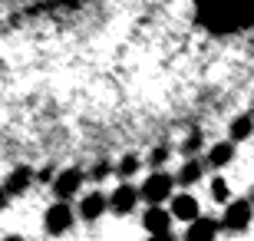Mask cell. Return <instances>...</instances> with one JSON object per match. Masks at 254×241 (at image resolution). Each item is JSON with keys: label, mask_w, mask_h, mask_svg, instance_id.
I'll use <instances>...</instances> for the list:
<instances>
[{"label": "cell", "mask_w": 254, "mask_h": 241, "mask_svg": "<svg viewBox=\"0 0 254 241\" xmlns=\"http://www.w3.org/2000/svg\"><path fill=\"white\" fill-rule=\"evenodd\" d=\"M7 198H10V195H7V188H0V212H3V205H7Z\"/></svg>", "instance_id": "obj_20"}, {"label": "cell", "mask_w": 254, "mask_h": 241, "mask_svg": "<svg viewBox=\"0 0 254 241\" xmlns=\"http://www.w3.org/2000/svg\"><path fill=\"white\" fill-rule=\"evenodd\" d=\"M43 228H47L50 235L69 232V228H73V208H69V202L57 198V205H50L47 215H43Z\"/></svg>", "instance_id": "obj_2"}, {"label": "cell", "mask_w": 254, "mask_h": 241, "mask_svg": "<svg viewBox=\"0 0 254 241\" xmlns=\"http://www.w3.org/2000/svg\"><path fill=\"white\" fill-rule=\"evenodd\" d=\"M231 159H235V142H218V146L208 149L205 165H211V168H225Z\"/></svg>", "instance_id": "obj_9"}, {"label": "cell", "mask_w": 254, "mask_h": 241, "mask_svg": "<svg viewBox=\"0 0 254 241\" xmlns=\"http://www.w3.org/2000/svg\"><path fill=\"white\" fill-rule=\"evenodd\" d=\"M135 202H139V188L129 185V182H123V185L109 195V208H113L116 215H129L132 208H135Z\"/></svg>", "instance_id": "obj_6"}, {"label": "cell", "mask_w": 254, "mask_h": 241, "mask_svg": "<svg viewBox=\"0 0 254 241\" xmlns=\"http://www.w3.org/2000/svg\"><path fill=\"white\" fill-rule=\"evenodd\" d=\"M211 198H215V202H228V198H231V188H228V182L221 175L211 178Z\"/></svg>", "instance_id": "obj_15"}, {"label": "cell", "mask_w": 254, "mask_h": 241, "mask_svg": "<svg viewBox=\"0 0 254 241\" xmlns=\"http://www.w3.org/2000/svg\"><path fill=\"white\" fill-rule=\"evenodd\" d=\"M251 198H254V185H251Z\"/></svg>", "instance_id": "obj_21"}, {"label": "cell", "mask_w": 254, "mask_h": 241, "mask_svg": "<svg viewBox=\"0 0 254 241\" xmlns=\"http://www.w3.org/2000/svg\"><path fill=\"white\" fill-rule=\"evenodd\" d=\"M53 175H57V172H53V165H43L33 178H37V182H53Z\"/></svg>", "instance_id": "obj_19"}, {"label": "cell", "mask_w": 254, "mask_h": 241, "mask_svg": "<svg viewBox=\"0 0 254 241\" xmlns=\"http://www.w3.org/2000/svg\"><path fill=\"white\" fill-rule=\"evenodd\" d=\"M201 175H205V159H198V156H189V162L179 168L182 185H195V182H201Z\"/></svg>", "instance_id": "obj_13"}, {"label": "cell", "mask_w": 254, "mask_h": 241, "mask_svg": "<svg viewBox=\"0 0 254 241\" xmlns=\"http://www.w3.org/2000/svg\"><path fill=\"white\" fill-rule=\"evenodd\" d=\"M231 142H245L254 136V112H245V116H235L231 119V129H228Z\"/></svg>", "instance_id": "obj_11"}, {"label": "cell", "mask_w": 254, "mask_h": 241, "mask_svg": "<svg viewBox=\"0 0 254 241\" xmlns=\"http://www.w3.org/2000/svg\"><path fill=\"white\" fill-rule=\"evenodd\" d=\"M172 185H175V178H172L169 172L155 168V172L139 185V198H145L149 205H162L165 198H172Z\"/></svg>", "instance_id": "obj_1"}, {"label": "cell", "mask_w": 254, "mask_h": 241, "mask_svg": "<svg viewBox=\"0 0 254 241\" xmlns=\"http://www.w3.org/2000/svg\"><path fill=\"white\" fill-rule=\"evenodd\" d=\"M109 172H113L109 162H96V165L89 168V178H93V182H103V178H109Z\"/></svg>", "instance_id": "obj_18"}, {"label": "cell", "mask_w": 254, "mask_h": 241, "mask_svg": "<svg viewBox=\"0 0 254 241\" xmlns=\"http://www.w3.org/2000/svg\"><path fill=\"white\" fill-rule=\"evenodd\" d=\"M165 162H169V149H165V146H159V149H152V152H149V165L152 168H162Z\"/></svg>", "instance_id": "obj_17"}, {"label": "cell", "mask_w": 254, "mask_h": 241, "mask_svg": "<svg viewBox=\"0 0 254 241\" xmlns=\"http://www.w3.org/2000/svg\"><path fill=\"white\" fill-rule=\"evenodd\" d=\"M139 165H142L139 156H132V152H129V156L119 159V165H116V175H119V178H129V175H135V172H139Z\"/></svg>", "instance_id": "obj_14"}, {"label": "cell", "mask_w": 254, "mask_h": 241, "mask_svg": "<svg viewBox=\"0 0 254 241\" xmlns=\"http://www.w3.org/2000/svg\"><path fill=\"white\" fill-rule=\"evenodd\" d=\"M142 228L149 235H155V238H165L172 232V212H165L159 205H149V212L142 215Z\"/></svg>", "instance_id": "obj_4"}, {"label": "cell", "mask_w": 254, "mask_h": 241, "mask_svg": "<svg viewBox=\"0 0 254 241\" xmlns=\"http://www.w3.org/2000/svg\"><path fill=\"white\" fill-rule=\"evenodd\" d=\"M248 225H251V202H228L221 228H228V232H245Z\"/></svg>", "instance_id": "obj_5"}, {"label": "cell", "mask_w": 254, "mask_h": 241, "mask_svg": "<svg viewBox=\"0 0 254 241\" xmlns=\"http://www.w3.org/2000/svg\"><path fill=\"white\" fill-rule=\"evenodd\" d=\"M169 212H172V218H179V222H191V218L198 215V202L191 198V195H175Z\"/></svg>", "instance_id": "obj_10"}, {"label": "cell", "mask_w": 254, "mask_h": 241, "mask_svg": "<svg viewBox=\"0 0 254 241\" xmlns=\"http://www.w3.org/2000/svg\"><path fill=\"white\" fill-rule=\"evenodd\" d=\"M83 168H63L60 175H53V182H50V188H53V195L57 198H63V202H69L79 188H83Z\"/></svg>", "instance_id": "obj_3"}, {"label": "cell", "mask_w": 254, "mask_h": 241, "mask_svg": "<svg viewBox=\"0 0 254 241\" xmlns=\"http://www.w3.org/2000/svg\"><path fill=\"white\" fill-rule=\"evenodd\" d=\"M221 232V222H215V218H208V215L198 212L195 218L189 222V232H185V238L198 241V238H215V235Z\"/></svg>", "instance_id": "obj_7"}, {"label": "cell", "mask_w": 254, "mask_h": 241, "mask_svg": "<svg viewBox=\"0 0 254 241\" xmlns=\"http://www.w3.org/2000/svg\"><path fill=\"white\" fill-rule=\"evenodd\" d=\"M30 182H33V172H30L27 165H17L13 172H10V178H7V195H23L30 188Z\"/></svg>", "instance_id": "obj_12"}, {"label": "cell", "mask_w": 254, "mask_h": 241, "mask_svg": "<svg viewBox=\"0 0 254 241\" xmlns=\"http://www.w3.org/2000/svg\"><path fill=\"white\" fill-rule=\"evenodd\" d=\"M201 132H189V139L182 142V152H185V156H198V152H201Z\"/></svg>", "instance_id": "obj_16"}, {"label": "cell", "mask_w": 254, "mask_h": 241, "mask_svg": "<svg viewBox=\"0 0 254 241\" xmlns=\"http://www.w3.org/2000/svg\"><path fill=\"white\" fill-rule=\"evenodd\" d=\"M106 208H109V198H106L103 192H89L83 202H79V215H83L86 222H96Z\"/></svg>", "instance_id": "obj_8"}]
</instances>
